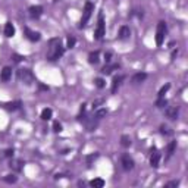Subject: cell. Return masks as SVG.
Instances as JSON below:
<instances>
[{
  "instance_id": "cell-1",
  "label": "cell",
  "mask_w": 188,
  "mask_h": 188,
  "mask_svg": "<svg viewBox=\"0 0 188 188\" xmlns=\"http://www.w3.org/2000/svg\"><path fill=\"white\" fill-rule=\"evenodd\" d=\"M63 53H65V49H63V46H62L60 38H52V40L49 41V49H47V55H46L47 60L55 62L59 57H62Z\"/></svg>"
},
{
  "instance_id": "cell-2",
  "label": "cell",
  "mask_w": 188,
  "mask_h": 188,
  "mask_svg": "<svg viewBox=\"0 0 188 188\" xmlns=\"http://www.w3.org/2000/svg\"><path fill=\"white\" fill-rule=\"evenodd\" d=\"M93 12H94V5L91 2H87L85 6H84V13H82V18H81V22H79V28H84L87 25V22L90 21V18L93 15Z\"/></svg>"
},
{
  "instance_id": "cell-3",
  "label": "cell",
  "mask_w": 188,
  "mask_h": 188,
  "mask_svg": "<svg viewBox=\"0 0 188 188\" xmlns=\"http://www.w3.org/2000/svg\"><path fill=\"white\" fill-rule=\"evenodd\" d=\"M18 78H19V81H21L22 84H25V85H31L34 81H35L34 74L30 69H19V71H18Z\"/></svg>"
},
{
  "instance_id": "cell-4",
  "label": "cell",
  "mask_w": 188,
  "mask_h": 188,
  "mask_svg": "<svg viewBox=\"0 0 188 188\" xmlns=\"http://www.w3.org/2000/svg\"><path fill=\"white\" fill-rule=\"evenodd\" d=\"M166 22L165 21H160V22L157 24V31H156V44L160 46L163 44V41H165V35H166Z\"/></svg>"
},
{
  "instance_id": "cell-5",
  "label": "cell",
  "mask_w": 188,
  "mask_h": 188,
  "mask_svg": "<svg viewBox=\"0 0 188 188\" xmlns=\"http://www.w3.org/2000/svg\"><path fill=\"white\" fill-rule=\"evenodd\" d=\"M106 33V27H104V18H103V15L100 13L99 16V24H97V28H96V33H94V38L96 40H101L103 38V35Z\"/></svg>"
},
{
  "instance_id": "cell-6",
  "label": "cell",
  "mask_w": 188,
  "mask_h": 188,
  "mask_svg": "<svg viewBox=\"0 0 188 188\" xmlns=\"http://www.w3.org/2000/svg\"><path fill=\"white\" fill-rule=\"evenodd\" d=\"M121 165H122V169L125 170V172H129L131 169L134 167V159L131 157L129 155H122L121 157Z\"/></svg>"
},
{
  "instance_id": "cell-7",
  "label": "cell",
  "mask_w": 188,
  "mask_h": 188,
  "mask_svg": "<svg viewBox=\"0 0 188 188\" xmlns=\"http://www.w3.org/2000/svg\"><path fill=\"white\" fill-rule=\"evenodd\" d=\"M160 153L156 150L155 147L151 148V156H150V165L151 167H159V163H160Z\"/></svg>"
},
{
  "instance_id": "cell-8",
  "label": "cell",
  "mask_w": 188,
  "mask_h": 188,
  "mask_svg": "<svg viewBox=\"0 0 188 188\" xmlns=\"http://www.w3.org/2000/svg\"><path fill=\"white\" fill-rule=\"evenodd\" d=\"M28 12H30V16L33 18V19H37V18H40L41 15H43V6H31L30 9H28Z\"/></svg>"
},
{
  "instance_id": "cell-9",
  "label": "cell",
  "mask_w": 188,
  "mask_h": 188,
  "mask_svg": "<svg viewBox=\"0 0 188 188\" xmlns=\"http://www.w3.org/2000/svg\"><path fill=\"white\" fill-rule=\"evenodd\" d=\"M24 160H19V159H12L11 163H9V167H11L12 170H15V172H21L24 167Z\"/></svg>"
},
{
  "instance_id": "cell-10",
  "label": "cell",
  "mask_w": 188,
  "mask_h": 188,
  "mask_svg": "<svg viewBox=\"0 0 188 188\" xmlns=\"http://www.w3.org/2000/svg\"><path fill=\"white\" fill-rule=\"evenodd\" d=\"M24 31H25V37H27V38L30 40V41H38V40L41 38L40 33H37V31H33V30H30V28H25Z\"/></svg>"
},
{
  "instance_id": "cell-11",
  "label": "cell",
  "mask_w": 188,
  "mask_h": 188,
  "mask_svg": "<svg viewBox=\"0 0 188 188\" xmlns=\"http://www.w3.org/2000/svg\"><path fill=\"white\" fill-rule=\"evenodd\" d=\"M129 37H131V30H129V27L122 25L121 28H119V40L125 41V40H128Z\"/></svg>"
},
{
  "instance_id": "cell-12",
  "label": "cell",
  "mask_w": 188,
  "mask_h": 188,
  "mask_svg": "<svg viewBox=\"0 0 188 188\" xmlns=\"http://www.w3.org/2000/svg\"><path fill=\"white\" fill-rule=\"evenodd\" d=\"M11 78H12V68L5 66L3 69H2V72H0V81H3V82H8Z\"/></svg>"
},
{
  "instance_id": "cell-13",
  "label": "cell",
  "mask_w": 188,
  "mask_h": 188,
  "mask_svg": "<svg viewBox=\"0 0 188 188\" xmlns=\"http://www.w3.org/2000/svg\"><path fill=\"white\" fill-rule=\"evenodd\" d=\"M123 79H125L123 75H118V77L113 78V81H112V94H115V93L119 90V87H121V84H122Z\"/></svg>"
},
{
  "instance_id": "cell-14",
  "label": "cell",
  "mask_w": 188,
  "mask_h": 188,
  "mask_svg": "<svg viewBox=\"0 0 188 188\" xmlns=\"http://www.w3.org/2000/svg\"><path fill=\"white\" fill-rule=\"evenodd\" d=\"M119 68H121L119 63H107L106 66L101 69V74H103V75H110L113 71H116V69H119Z\"/></svg>"
},
{
  "instance_id": "cell-15",
  "label": "cell",
  "mask_w": 188,
  "mask_h": 188,
  "mask_svg": "<svg viewBox=\"0 0 188 188\" xmlns=\"http://www.w3.org/2000/svg\"><path fill=\"white\" fill-rule=\"evenodd\" d=\"M178 113H179V109H178V107H166V110H165L166 118H169L170 121H175V119H177Z\"/></svg>"
},
{
  "instance_id": "cell-16",
  "label": "cell",
  "mask_w": 188,
  "mask_h": 188,
  "mask_svg": "<svg viewBox=\"0 0 188 188\" xmlns=\"http://www.w3.org/2000/svg\"><path fill=\"white\" fill-rule=\"evenodd\" d=\"M145 79H147V74L145 72H137V74H134L131 81H132V84H141Z\"/></svg>"
},
{
  "instance_id": "cell-17",
  "label": "cell",
  "mask_w": 188,
  "mask_h": 188,
  "mask_svg": "<svg viewBox=\"0 0 188 188\" xmlns=\"http://www.w3.org/2000/svg\"><path fill=\"white\" fill-rule=\"evenodd\" d=\"M99 57H100V52H99V50L91 52V53L88 55V62L91 63V65H97V63H99V60H100Z\"/></svg>"
},
{
  "instance_id": "cell-18",
  "label": "cell",
  "mask_w": 188,
  "mask_h": 188,
  "mask_svg": "<svg viewBox=\"0 0 188 188\" xmlns=\"http://www.w3.org/2000/svg\"><path fill=\"white\" fill-rule=\"evenodd\" d=\"M5 35L9 37V38L15 35V27H13L12 22H6V25H5Z\"/></svg>"
},
{
  "instance_id": "cell-19",
  "label": "cell",
  "mask_w": 188,
  "mask_h": 188,
  "mask_svg": "<svg viewBox=\"0 0 188 188\" xmlns=\"http://www.w3.org/2000/svg\"><path fill=\"white\" fill-rule=\"evenodd\" d=\"M175 150H177V141H170V143L167 144V150H166V159H169V157H172L174 153H175Z\"/></svg>"
},
{
  "instance_id": "cell-20",
  "label": "cell",
  "mask_w": 188,
  "mask_h": 188,
  "mask_svg": "<svg viewBox=\"0 0 188 188\" xmlns=\"http://www.w3.org/2000/svg\"><path fill=\"white\" fill-rule=\"evenodd\" d=\"M52 116H53V110H52L50 107L43 109V112H41V119H43V121H50Z\"/></svg>"
},
{
  "instance_id": "cell-21",
  "label": "cell",
  "mask_w": 188,
  "mask_h": 188,
  "mask_svg": "<svg viewBox=\"0 0 188 188\" xmlns=\"http://www.w3.org/2000/svg\"><path fill=\"white\" fill-rule=\"evenodd\" d=\"M90 185L93 188H103L104 187V181L101 178H94L93 181H90Z\"/></svg>"
},
{
  "instance_id": "cell-22",
  "label": "cell",
  "mask_w": 188,
  "mask_h": 188,
  "mask_svg": "<svg viewBox=\"0 0 188 188\" xmlns=\"http://www.w3.org/2000/svg\"><path fill=\"white\" fill-rule=\"evenodd\" d=\"M21 104H22V103H21L19 100H16V101H13V103H8V104H6V109H8V110H18V109L21 107Z\"/></svg>"
},
{
  "instance_id": "cell-23",
  "label": "cell",
  "mask_w": 188,
  "mask_h": 188,
  "mask_svg": "<svg viewBox=\"0 0 188 188\" xmlns=\"http://www.w3.org/2000/svg\"><path fill=\"white\" fill-rule=\"evenodd\" d=\"M107 115V109H96V115H94V118L100 121V119H103L104 116Z\"/></svg>"
},
{
  "instance_id": "cell-24",
  "label": "cell",
  "mask_w": 188,
  "mask_h": 188,
  "mask_svg": "<svg viewBox=\"0 0 188 188\" xmlns=\"http://www.w3.org/2000/svg\"><path fill=\"white\" fill-rule=\"evenodd\" d=\"M121 145L122 147H125V148L129 147V145H131V138H129L128 135H122L121 137Z\"/></svg>"
},
{
  "instance_id": "cell-25",
  "label": "cell",
  "mask_w": 188,
  "mask_h": 188,
  "mask_svg": "<svg viewBox=\"0 0 188 188\" xmlns=\"http://www.w3.org/2000/svg\"><path fill=\"white\" fill-rule=\"evenodd\" d=\"M167 106V100L165 97H159V100L156 101V107H159V109H163Z\"/></svg>"
},
{
  "instance_id": "cell-26",
  "label": "cell",
  "mask_w": 188,
  "mask_h": 188,
  "mask_svg": "<svg viewBox=\"0 0 188 188\" xmlns=\"http://www.w3.org/2000/svg\"><path fill=\"white\" fill-rule=\"evenodd\" d=\"M75 44H77V38L75 37H68V40H66V47L68 49H74L75 47Z\"/></svg>"
},
{
  "instance_id": "cell-27",
  "label": "cell",
  "mask_w": 188,
  "mask_h": 188,
  "mask_svg": "<svg viewBox=\"0 0 188 188\" xmlns=\"http://www.w3.org/2000/svg\"><path fill=\"white\" fill-rule=\"evenodd\" d=\"M3 181L8 182V184H15L18 181V177H15V175H6V177L3 178Z\"/></svg>"
},
{
  "instance_id": "cell-28",
  "label": "cell",
  "mask_w": 188,
  "mask_h": 188,
  "mask_svg": "<svg viewBox=\"0 0 188 188\" xmlns=\"http://www.w3.org/2000/svg\"><path fill=\"white\" fill-rule=\"evenodd\" d=\"M53 131H55V132H62V131H63V128H62V123H60L59 121L53 122Z\"/></svg>"
},
{
  "instance_id": "cell-29",
  "label": "cell",
  "mask_w": 188,
  "mask_h": 188,
  "mask_svg": "<svg viewBox=\"0 0 188 188\" xmlns=\"http://www.w3.org/2000/svg\"><path fill=\"white\" fill-rule=\"evenodd\" d=\"M96 159H99V153H94V155L87 156V165L91 166V163H93V162H94Z\"/></svg>"
},
{
  "instance_id": "cell-30",
  "label": "cell",
  "mask_w": 188,
  "mask_h": 188,
  "mask_svg": "<svg viewBox=\"0 0 188 188\" xmlns=\"http://www.w3.org/2000/svg\"><path fill=\"white\" fill-rule=\"evenodd\" d=\"M170 88V85L169 84H166V85H163L162 88H160V91H159V97H165V94L167 93V90Z\"/></svg>"
},
{
  "instance_id": "cell-31",
  "label": "cell",
  "mask_w": 188,
  "mask_h": 188,
  "mask_svg": "<svg viewBox=\"0 0 188 188\" xmlns=\"http://www.w3.org/2000/svg\"><path fill=\"white\" fill-rule=\"evenodd\" d=\"M96 87L97 88H104V85H106V82H104V79H101V78H96Z\"/></svg>"
},
{
  "instance_id": "cell-32",
  "label": "cell",
  "mask_w": 188,
  "mask_h": 188,
  "mask_svg": "<svg viewBox=\"0 0 188 188\" xmlns=\"http://www.w3.org/2000/svg\"><path fill=\"white\" fill-rule=\"evenodd\" d=\"M160 132L163 134V135H170V134H172V131H170V128H169V126L162 125V126H160Z\"/></svg>"
},
{
  "instance_id": "cell-33",
  "label": "cell",
  "mask_w": 188,
  "mask_h": 188,
  "mask_svg": "<svg viewBox=\"0 0 188 188\" xmlns=\"http://www.w3.org/2000/svg\"><path fill=\"white\" fill-rule=\"evenodd\" d=\"M103 103V99H99V100H96V101H93V110H96V109H99V106Z\"/></svg>"
},
{
  "instance_id": "cell-34",
  "label": "cell",
  "mask_w": 188,
  "mask_h": 188,
  "mask_svg": "<svg viewBox=\"0 0 188 188\" xmlns=\"http://www.w3.org/2000/svg\"><path fill=\"white\" fill-rule=\"evenodd\" d=\"M112 56H113L112 52H106V53H104V60H106V63H110L112 62Z\"/></svg>"
},
{
  "instance_id": "cell-35",
  "label": "cell",
  "mask_w": 188,
  "mask_h": 188,
  "mask_svg": "<svg viewBox=\"0 0 188 188\" xmlns=\"http://www.w3.org/2000/svg\"><path fill=\"white\" fill-rule=\"evenodd\" d=\"M179 185V181H170V182H167L165 187L166 188H172V187H178Z\"/></svg>"
},
{
  "instance_id": "cell-36",
  "label": "cell",
  "mask_w": 188,
  "mask_h": 188,
  "mask_svg": "<svg viewBox=\"0 0 188 188\" xmlns=\"http://www.w3.org/2000/svg\"><path fill=\"white\" fill-rule=\"evenodd\" d=\"M13 153H15L13 148H8V150L5 151V156H6V157H13Z\"/></svg>"
},
{
  "instance_id": "cell-37",
  "label": "cell",
  "mask_w": 188,
  "mask_h": 188,
  "mask_svg": "<svg viewBox=\"0 0 188 188\" xmlns=\"http://www.w3.org/2000/svg\"><path fill=\"white\" fill-rule=\"evenodd\" d=\"M12 57H13V60H15V62H21V60H24V59H25L24 56H19V55H13Z\"/></svg>"
},
{
  "instance_id": "cell-38",
  "label": "cell",
  "mask_w": 188,
  "mask_h": 188,
  "mask_svg": "<svg viewBox=\"0 0 188 188\" xmlns=\"http://www.w3.org/2000/svg\"><path fill=\"white\" fill-rule=\"evenodd\" d=\"M177 55H178V50H174V52H172V59H174Z\"/></svg>"
}]
</instances>
